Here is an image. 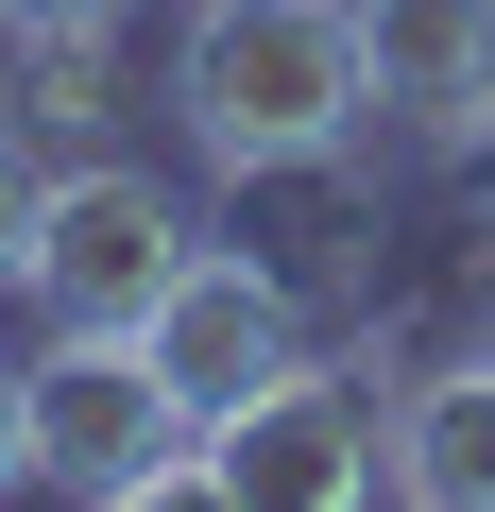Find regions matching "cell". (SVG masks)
Returning <instances> with one entry per match:
<instances>
[{"mask_svg":"<svg viewBox=\"0 0 495 512\" xmlns=\"http://www.w3.org/2000/svg\"><path fill=\"white\" fill-rule=\"evenodd\" d=\"M359 0H188V35H171V120L222 188H257V171H308L359 137Z\"/></svg>","mask_w":495,"mask_h":512,"instance_id":"cell-1","label":"cell"},{"mask_svg":"<svg viewBox=\"0 0 495 512\" xmlns=\"http://www.w3.org/2000/svg\"><path fill=\"white\" fill-rule=\"evenodd\" d=\"M188 256H205L188 188H154V171H120V154H69V171H52V205H35V256H18V291H35L52 325L154 342V308L188 291Z\"/></svg>","mask_w":495,"mask_h":512,"instance_id":"cell-2","label":"cell"},{"mask_svg":"<svg viewBox=\"0 0 495 512\" xmlns=\"http://www.w3.org/2000/svg\"><path fill=\"white\" fill-rule=\"evenodd\" d=\"M359 137L342 171H478L495 137V0H359Z\"/></svg>","mask_w":495,"mask_h":512,"instance_id":"cell-3","label":"cell"},{"mask_svg":"<svg viewBox=\"0 0 495 512\" xmlns=\"http://www.w3.org/2000/svg\"><path fill=\"white\" fill-rule=\"evenodd\" d=\"M18 393H35V478L52 495H120V478H154V461L205 444V410L171 393V359L154 342H103V325H52L18 359Z\"/></svg>","mask_w":495,"mask_h":512,"instance_id":"cell-4","label":"cell"},{"mask_svg":"<svg viewBox=\"0 0 495 512\" xmlns=\"http://www.w3.org/2000/svg\"><path fill=\"white\" fill-rule=\"evenodd\" d=\"M376 410H359V376L342 359H291V376H257L239 410H205V478L239 495V512H376Z\"/></svg>","mask_w":495,"mask_h":512,"instance_id":"cell-5","label":"cell"},{"mask_svg":"<svg viewBox=\"0 0 495 512\" xmlns=\"http://www.w3.org/2000/svg\"><path fill=\"white\" fill-rule=\"evenodd\" d=\"M154 359H171L188 410H239L257 376L308 359V308H291V274H274L257 239H205V256H188V291L154 308Z\"/></svg>","mask_w":495,"mask_h":512,"instance_id":"cell-6","label":"cell"},{"mask_svg":"<svg viewBox=\"0 0 495 512\" xmlns=\"http://www.w3.org/2000/svg\"><path fill=\"white\" fill-rule=\"evenodd\" d=\"M376 427H393V512H495V342L393 393Z\"/></svg>","mask_w":495,"mask_h":512,"instance_id":"cell-7","label":"cell"},{"mask_svg":"<svg viewBox=\"0 0 495 512\" xmlns=\"http://www.w3.org/2000/svg\"><path fill=\"white\" fill-rule=\"evenodd\" d=\"M103 103H120V35H18V137L103 154Z\"/></svg>","mask_w":495,"mask_h":512,"instance_id":"cell-8","label":"cell"},{"mask_svg":"<svg viewBox=\"0 0 495 512\" xmlns=\"http://www.w3.org/2000/svg\"><path fill=\"white\" fill-rule=\"evenodd\" d=\"M35 205H52V137H18V120H0V274L35 256Z\"/></svg>","mask_w":495,"mask_h":512,"instance_id":"cell-9","label":"cell"},{"mask_svg":"<svg viewBox=\"0 0 495 512\" xmlns=\"http://www.w3.org/2000/svg\"><path fill=\"white\" fill-rule=\"evenodd\" d=\"M69 512H239V495H222L205 444H188V461H154V478H120V495H69Z\"/></svg>","mask_w":495,"mask_h":512,"instance_id":"cell-10","label":"cell"},{"mask_svg":"<svg viewBox=\"0 0 495 512\" xmlns=\"http://www.w3.org/2000/svg\"><path fill=\"white\" fill-rule=\"evenodd\" d=\"M0 35H120V0H0Z\"/></svg>","mask_w":495,"mask_h":512,"instance_id":"cell-11","label":"cell"},{"mask_svg":"<svg viewBox=\"0 0 495 512\" xmlns=\"http://www.w3.org/2000/svg\"><path fill=\"white\" fill-rule=\"evenodd\" d=\"M35 478V393H18V359H0V495Z\"/></svg>","mask_w":495,"mask_h":512,"instance_id":"cell-12","label":"cell"},{"mask_svg":"<svg viewBox=\"0 0 495 512\" xmlns=\"http://www.w3.org/2000/svg\"><path fill=\"white\" fill-rule=\"evenodd\" d=\"M461 188H478V222H495V137H478V171H461Z\"/></svg>","mask_w":495,"mask_h":512,"instance_id":"cell-13","label":"cell"}]
</instances>
